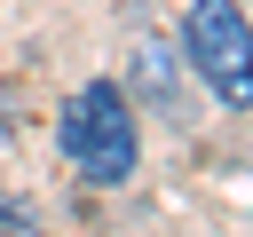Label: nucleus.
<instances>
[{"label": "nucleus", "instance_id": "obj_1", "mask_svg": "<svg viewBox=\"0 0 253 237\" xmlns=\"http://www.w3.org/2000/svg\"><path fill=\"white\" fill-rule=\"evenodd\" d=\"M63 158H71V174L95 182V190H119V182L134 174V111H126V95H119L111 79H87V87L63 103Z\"/></svg>", "mask_w": 253, "mask_h": 237}, {"label": "nucleus", "instance_id": "obj_2", "mask_svg": "<svg viewBox=\"0 0 253 237\" xmlns=\"http://www.w3.org/2000/svg\"><path fill=\"white\" fill-rule=\"evenodd\" d=\"M182 55H190V71L206 79L213 103L253 111V24H245L237 0H190L182 8Z\"/></svg>", "mask_w": 253, "mask_h": 237}, {"label": "nucleus", "instance_id": "obj_3", "mask_svg": "<svg viewBox=\"0 0 253 237\" xmlns=\"http://www.w3.org/2000/svg\"><path fill=\"white\" fill-rule=\"evenodd\" d=\"M0 237H40V221H32L24 198H0Z\"/></svg>", "mask_w": 253, "mask_h": 237}]
</instances>
